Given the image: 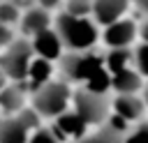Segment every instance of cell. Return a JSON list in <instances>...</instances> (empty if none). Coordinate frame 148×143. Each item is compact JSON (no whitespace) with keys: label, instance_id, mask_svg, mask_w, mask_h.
<instances>
[{"label":"cell","instance_id":"obj_17","mask_svg":"<svg viewBox=\"0 0 148 143\" xmlns=\"http://www.w3.org/2000/svg\"><path fill=\"white\" fill-rule=\"evenodd\" d=\"M123 134H118V131H113L111 127H106V125H102V127H95V131H88L81 141H76V143H123Z\"/></svg>","mask_w":148,"mask_h":143},{"label":"cell","instance_id":"obj_14","mask_svg":"<svg viewBox=\"0 0 148 143\" xmlns=\"http://www.w3.org/2000/svg\"><path fill=\"white\" fill-rule=\"evenodd\" d=\"M143 88H146L143 74H141L136 67H127V69L113 74L111 90H113L116 95H139V92H143Z\"/></svg>","mask_w":148,"mask_h":143},{"label":"cell","instance_id":"obj_22","mask_svg":"<svg viewBox=\"0 0 148 143\" xmlns=\"http://www.w3.org/2000/svg\"><path fill=\"white\" fill-rule=\"evenodd\" d=\"M28 143H60V138L53 134L51 127H39V129H35V131L30 134Z\"/></svg>","mask_w":148,"mask_h":143},{"label":"cell","instance_id":"obj_25","mask_svg":"<svg viewBox=\"0 0 148 143\" xmlns=\"http://www.w3.org/2000/svg\"><path fill=\"white\" fill-rule=\"evenodd\" d=\"M130 2H132L139 12H143V14L148 16V0H130Z\"/></svg>","mask_w":148,"mask_h":143},{"label":"cell","instance_id":"obj_3","mask_svg":"<svg viewBox=\"0 0 148 143\" xmlns=\"http://www.w3.org/2000/svg\"><path fill=\"white\" fill-rule=\"evenodd\" d=\"M58 65H60V74H62V78L67 83L83 85L99 67H104V55L92 51V48L90 51H79V53L69 51V53H65L60 58Z\"/></svg>","mask_w":148,"mask_h":143},{"label":"cell","instance_id":"obj_2","mask_svg":"<svg viewBox=\"0 0 148 143\" xmlns=\"http://www.w3.org/2000/svg\"><path fill=\"white\" fill-rule=\"evenodd\" d=\"M72 99H74V90L65 78H53L51 83H46L44 88H39L37 92H32L30 106L42 115V118H58L65 111L72 108Z\"/></svg>","mask_w":148,"mask_h":143},{"label":"cell","instance_id":"obj_5","mask_svg":"<svg viewBox=\"0 0 148 143\" xmlns=\"http://www.w3.org/2000/svg\"><path fill=\"white\" fill-rule=\"evenodd\" d=\"M32 58H35L32 42L25 39V37H18L12 46H7V48L0 53V67H2V72L7 74L9 81L23 83L25 76H28V69H30Z\"/></svg>","mask_w":148,"mask_h":143},{"label":"cell","instance_id":"obj_28","mask_svg":"<svg viewBox=\"0 0 148 143\" xmlns=\"http://www.w3.org/2000/svg\"><path fill=\"white\" fill-rule=\"evenodd\" d=\"M143 101H146V106H148V83H146V88H143Z\"/></svg>","mask_w":148,"mask_h":143},{"label":"cell","instance_id":"obj_10","mask_svg":"<svg viewBox=\"0 0 148 143\" xmlns=\"http://www.w3.org/2000/svg\"><path fill=\"white\" fill-rule=\"evenodd\" d=\"M28 92L30 90L25 88V83H16V81L7 83L5 90H2V95H0V113L2 115H16V113H21L28 106Z\"/></svg>","mask_w":148,"mask_h":143},{"label":"cell","instance_id":"obj_29","mask_svg":"<svg viewBox=\"0 0 148 143\" xmlns=\"http://www.w3.org/2000/svg\"><path fill=\"white\" fill-rule=\"evenodd\" d=\"M2 120H5V115H2V113H0V125H2Z\"/></svg>","mask_w":148,"mask_h":143},{"label":"cell","instance_id":"obj_1","mask_svg":"<svg viewBox=\"0 0 148 143\" xmlns=\"http://www.w3.org/2000/svg\"><path fill=\"white\" fill-rule=\"evenodd\" d=\"M56 30L60 32L67 51H90L99 39V23L92 16H72L67 12H60L56 16Z\"/></svg>","mask_w":148,"mask_h":143},{"label":"cell","instance_id":"obj_8","mask_svg":"<svg viewBox=\"0 0 148 143\" xmlns=\"http://www.w3.org/2000/svg\"><path fill=\"white\" fill-rule=\"evenodd\" d=\"M30 42H32L35 55H39V58H46V60L56 62V60H60L65 55L62 53L65 51V42H62L60 32L56 28H46V30L37 32L35 37H30Z\"/></svg>","mask_w":148,"mask_h":143},{"label":"cell","instance_id":"obj_4","mask_svg":"<svg viewBox=\"0 0 148 143\" xmlns=\"http://www.w3.org/2000/svg\"><path fill=\"white\" fill-rule=\"evenodd\" d=\"M72 108L90 125V127H102L106 122V118L111 115V99L106 95L92 92L88 88H76L74 90V99H72Z\"/></svg>","mask_w":148,"mask_h":143},{"label":"cell","instance_id":"obj_16","mask_svg":"<svg viewBox=\"0 0 148 143\" xmlns=\"http://www.w3.org/2000/svg\"><path fill=\"white\" fill-rule=\"evenodd\" d=\"M132 62H134V48L132 46L130 48H109L104 53V65L111 74L132 67Z\"/></svg>","mask_w":148,"mask_h":143},{"label":"cell","instance_id":"obj_6","mask_svg":"<svg viewBox=\"0 0 148 143\" xmlns=\"http://www.w3.org/2000/svg\"><path fill=\"white\" fill-rule=\"evenodd\" d=\"M51 129H53V134L60 138V143H76V141H81L92 127H90L74 108H69V111H65L62 115H58V118L51 120Z\"/></svg>","mask_w":148,"mask_h":143},{"label":"cell","instance_id":"obj_15","mask_svg":"<svg viewBox=\"0 0 148 143\" xmlns=\"http://www.w3.org/2000/svg\"><path fill=\"white\" fill-rule=\"evenodd\" d=\"M32 129L25 125V120L16 115H5L0 125V143H28Z\"/></svg>","mask_w":148,"mask_h":143},{"label":"cell","instance_id":"obj_27","mask_svg":"<svg viewBox=\"0 0 148 143\" xmlns=\"http://www.w3.org/2000/svg\"><path fill=\"white\" fill-rule=\"evenodd\" d=\"M7 81H9V78H7V74L2 72V67H0V95H2V90H5V85H7Z\"/></svg>","mask_w":148,"mask_h":143},{"label":"cell","instance_id":"obj_26","mask_svg":"<svg viewBox=\"0 0 148 143\" xmlns=\"http://www.w3.org/2000/svg\"><path fill=\"white\" fill-rule=\"evenodd\" d=\"M139 37H141V42H148V18L139 25Z\"/></svg>","mask_w":148,"mask_h":143},{"label":"cell","instance_id":"obj_19","mask_svg":"<svg viewBox=\"0 0 148 143\" xmlns=\"http://www.w3.org/2000/svg\"><path fill=\"white\" fill-rule=\"evenodd\" d=\"M72 16H92V0H65V9Z\"/></svg>","mask_w":148,"mask_h":143},{"label":"cell","instance_id":"obj_23","mask_svg":"<svg viewBox=\"0 0 148 143\" xmlns=\"http://www.w3.org/2000/svg\"><path fill=\"white\" fill-rule=\"evenodd\" d=\"M16 39H18V37H16L14 25H5V23H0V51H5L7 46H12Z\"/></svg>","mask_w":148,"mask_h":143},{"label":"cell","instance_id":"obj_24","mask_svg":"<svg viewBox=\"0 0 148 143\" xmlns=\"http://www.w3.org/2000/svg\"><path fill=\"white\" fill-rule=\"evenodd\" d=\"M65 0H37V5H42V7H46V9H56V7H60Z\"/></svg>","mask_w":148,"mask_h":143},{"label":"cell","instance_id":"obj_11","mask_svg":"<svg viewBox=\"0 0 148 143\" xmlns=\"http://www.w3.org/2000/svg\"><path fill=\"white\" fill-rule=\"evenodd\" d=\"M51 23H53L51 21V9H46L42 5H35V7H28L23 12L18 28H21L23 37H35L37 32H42L46 28H53Z\"/></svg>","mask_w":148,"mask_h":143},{"label":"cell","instance_id":"obj_9","mask_svg":"<svg viewBox=\"0 0 148 143\" xmlns=\"http://www.w3.org/2000/svg\"><path fill=\"white\" fill-rule=\"evenodd\" d=\"M111 111L118 113V115H123L132 125H136V122L146 120L148 106H146L143 97H139V95H116L111 99Z\"/></svg>","mask_w":148,"mask_h":143},{"label":"cell","instance_id":"obj_12","mask_svg":"<svg viewBox=\"0 0 148 143\" xmlns=\"http://www.w3.org/2000/svg\"><path fill=\"white\" fill-rule=\"evenodd\" d=\"M130 0H92V18L99 25H111L125 18Z\"/></svg>","mask_w":148,"mask_h":143},{"label":"cell","instance_id":"obj_13","mask_svg":"<svg viewBox=\"0 0 148 143\" xmlns=\"http://www.w3.org/2000/svg\"><path fill=\"white\" fill-rule=\"evenodd\" d=\"M53 74H56V67H53V62L51 60H46V58H39V55H35L32 58V62H30V69H28V76H25V88L30 90V92H37L39 88H44L46 83H51L53 81Z\"/></svg>","mask_w":148,"mask_h":143},{"label":"cell","instance_id":"obj_7","mask_svg":"<svg viewBox=\"0 0 148 143\" xmlns=\"http://www.w3.org/2000/svg\"><path fill=\"white\" fill-rule=\"evenodd\" d=\"M139 37V25L132 18H120L111 25H104L102 42L106 48H130Z\"/></svg>","mask_w":148,"mask_h":143},{"label":"cell","instance_id":"obj_20","mask_svg":"<svg viewBox=\"0 0 148 143\" xmlns=\"http://www.w3.org/2000/svg\"><path fill=\"white\" fill-rule=\"evenodd\" d=\"M123 143H148V120L136 122L123 138Z\"/></svg>","mask_w":148,"mask_h":143},{"label":"cell","instance_id":"obj_18","mask_svg":"<svg viewBox=\"0 0 148 143\" xmlns=\"http://www.w3.org/2000/svg\"><path fill=\"white\" fill-rule=\"evenodd\" d=\"M21 7L14 2V0H0V23L5 25H18L21 23Z\"/></svg>","mask_w":148,"mask_h":143},{"label":"cell","instance_id":"obj_21","mask_svg":"<svg viewBox=\"0 0 148 143\" xmlns=\"http://www.w3.org/2000/svg\"><path fill=\"white\" fill-rule=\"evenodd\" d=\"M134 67L143 74V78H148V42L134 46Z\"/></svg>","mask_w":148,"mask_h":143}]
</instances>
